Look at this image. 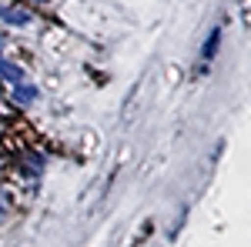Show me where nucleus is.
Masks as SVG:
<instances>
[{"label":"nucleus","instance_id":"f257e3e1","mask_svg":"<svg viewBox=\"0 0 251 247\" xmlns=\"http://www.w3.org/2000/svg\"><path fill=\"white\" fill-rule=\"evenodd\" d=\"M0 17L7 20V23H17V27L30 23V14H27V10H20V7H3V3H0Z\"/></svg>","mask_w":251,"mask_h":247},{"label":"nucleus","instance_id":"f03ea898","mask_svg":"<svg viewBox=\"0 0 251 247\" xmlns=\"http://www.w3.org/2000/svg\"><path fill=\"white\" fill-rule=\"evenodd\" d=\"M0 77L10 80V84H20L24 80V70H20L17 64H10V60H0Z\"/></svg>","mask_w":251,"mask_h":247},{"label":"nucleus","instance_id":"7ed1b4c3","mask_svg":"<svg viewBox=\"0 0 251 247\" xmlns=\"http://www.w3.org/2000/svg\"><path fill=\"white\" fill-rule=\"evenodd\" d=\"M34 97H37V90H34V87H24V80H20L17 84V100L20 104H30Z\"/></svg>","mask_w":251,"mask_h":247},{"label":"nucleus","instance_id":"20e7f679","mask_svg":"<svg viewBox=\"0 0 251 247\" xmlns=\"http://www.w3.org/2000/svg\"><path fill=\"white\" fill-rule=\"evenodd\" d=\"M214 50H218V30H214L211 37H208V47H204V57H211Z\"/></svg>","mask_w":251,"mask_h":247},{"label":"nucleus","instance_id":"39448f33","mask_svg":"<svg viewBox=\"0 0 251 247\" xmlns=\"http://www.w3.org/2000/svg\"><path fill=\"white\" fill-rule=\"evenodd\" d=\"M3 210H7V204H3V194H0V214H3Z\"/></svg>","mask_w":251,"mask_h":247}]
</instances>
